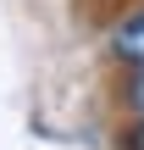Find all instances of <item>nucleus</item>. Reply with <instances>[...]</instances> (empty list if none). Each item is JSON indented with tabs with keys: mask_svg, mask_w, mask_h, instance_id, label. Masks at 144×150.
Wrapping results in <instances>:
<instances>
[{
	"mask_svg": "<svg viewBox=\"0 0 144 150\" xmlns=\"http://www.w3.org/2000/svg\"><path fill=\"white\" fill-rule=\"evenodd\" d=\"M111 56L122 67H144V6H133L128 17H117L111 28Z\"/></svg>",
	"mask_w": 144,
	"mask_h": 150,
	"instance_id": "nucleus-1",
	"label": "nucleus"
},
{
	"mask_svg": "<svg viewBox=\"0 0 144 150\" xmlns=\"http://www.w3.org/2000/svg\"><path fill=\"white\" fill-rule=\"evenodd\" d=\"M122 106L144 117V67H128V78H122Z\"/></svg>",
	"mask_w": 144,
	"mask_h": 150,
	"instance_id": "nucleus-2",
	"label": "nucleus"
},
{
	"mask_svg": "<svg viewBox=\"0 0 144 150\" xmlns=\"http://www.w3.org/2000/svg\"><path fill=\"white\" fill-rule=\"evenodd\" d=\"M122 150H144V117L128 122V134H122Z\"/></svg>",
	"mask_w": 144,
	"mask_h": 150,
	"instance_id": "nucleus-3",
	"label": "nucleus"
}]
</instances>
